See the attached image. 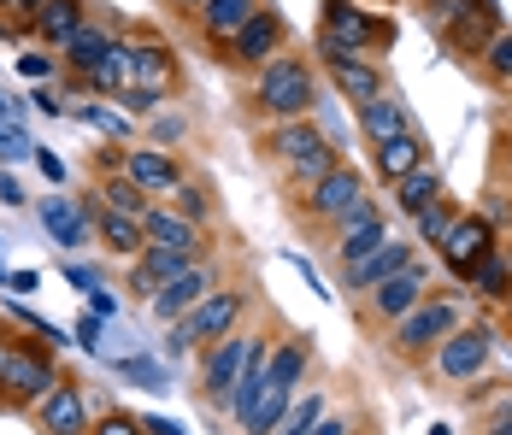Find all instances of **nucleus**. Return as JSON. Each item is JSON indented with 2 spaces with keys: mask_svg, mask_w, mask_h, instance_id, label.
<instances>
[{
  "mask_svg": "<svg viewBox=\"0 0 512 435\" xmlns=\"http://www.w3.org/2000/svg\"><path fill=\"white\" fill-rule=\"evenodd\" d=\"M442 194H448L442 171H436V165H418V171H407V177L395 183V212H401V218H418V212L436 206Z\"/></svg>",
  "mask_w": 512,
  "mask_h": 435,
  "instance_id": "c85d7f7f",
  "label": "nucleus"
},
{
  "mask_svg": "<svg viewBox=\"0 0 512 435\" xmlns=\"http://www.w3.org/2000/svg\"><path fill=\"white\" fill-rule=\"evenodd\" d=\"M501 165H507V177H512V136H501Z\"/></svg>",
  "mask_w": 512,
  "mask_h": 435,
  "instance_id": "13d9d810",
  "label": "nucleus"
},
{
  "mask_svg": "<svg viewBox=\"0 0 512 435\" xmlns=\"http://www.w3.org/2000/svg\"><path fill=\"white\" fill-rule=\"evenodd\" d=\"M118 65H124V89H171L177 95V59L159 42H118Z\"/></svg>",
  "mask_w": 512,
  "mask_h": 435,
  "instance_id": "dca6fc26",
  "label": "nucleus"
},
{
  "mask_svg": "<svg viewBox=\"0 0 512 435\" xmlns=\"http://www.w3.org/2000/svg\"><path fill=\"white\" fill-rule=\"evenodd\" d=\"M324 65H330V83H336V95L365 106V100L383 95V65L377 59H365V53H324Z\"/></svg>",
  "mask_w": 512,
  "mask_h": 435,
  "instance_id": "aec40b11",
  "label": "nucleus"
},
{
  "mask_svg": "<svg viewBox=\"0 0 512 435\" xmlns=\"http://www.w3.org/2000/svg\"><path fill=\"white\" fill-rule=\"evenodd\" d=\"M454 218H460V206L442 194L436 206H424L418 218H412V247H442L448 242V230H454Z\"/></svg>",
  "mask_w": 512,
  "mask_h": 435,
  "instance_id": "72a5a7b5",
  "label": "nucleus"
},
{
  "mask_svg": "<svg viewBox=\"0 0 512 435\" xmlns=\"http://www.w3.org/2000/svg\"><path fill=\"white\" fill-rule=\"evenodd\" d=\"M460 318H465V300L460 294H424L418 306H412L407 318L395 324V336H389V347H395V359H407V365H418V359H430L442 341L460 330Z\"/></svg>",
  "mask_w": 512,
  "mask_h": 435,
  "instance_id": "20e7f679",
  "label": "nucleus"
},
{
  "mask_svg": "<svg viewBox=\"0 0 512 435\" xmlns=\"http://www.w3.org/2000/svg\"><path fill=\"white\" fill-rule=\"evenodd\" d=\"M18 71H24L30 83H53L65 65H59V59H48V53H24V59H18Z\"/></svg>",
  "mask_w": 512,
  "mask_h": 435,
  "instance_id": "ea45409f",
  "label": "nucleus"
},
{
  "mask_svg": "<svg viewBox=\"0 0 512 435\" xmlns=\"http://www.w3.org/2000/svg\"><path fill=\"white\" fill-rule=\"evenodd\" d=\"M42 230H48L59 247H83L89 242V230H95V212H89V200L48 194V200H42Z\"/></svg>",
  "mask_w": 512,
  "mask_h": 435,
  "instance_id": "393cba45",
  "label": "nucleus"
},
{
  "mask_svg": "<svg viewBox=\"0 0 512 435\" xmlns=\"http://www.w3.org/2000/svg\"><path fill=\"white\" fill-rule=\"evenodd\" d=\"M501 136H512V112H507V130H501Z\"/></svg>",
  "mask_w": 512,
  "mask_h": 435,
  "instance_id": "e2e57ef3",
  "label": "nucleus"
},
{
  "mask_svg": "<svg viewBox=\"0 0 512 435\" xmlns=\"http://www.w3.org/2000/svg\"><path fill=\"white\" fill-rule=\"evenodd\" d=\"M418 165H430V142L418 136V130H407V136H389V142L371 147V171L365 177H377L383 189H395L407 171H418Z\"/></svg>",
  "mask_w": 512,
  "mask_h": 435,
  "instance_id": "6ab92c4d",
  "label": "nucleus"
},
{
  "mask_svg": "<svg viewBox=\"0 0 512 435\" xmlns=\"http://www.w3.org/2000/svg\"><path fill=\"white\" fill-rule=\"evenodd\" d=\"M212 289H218V265H212V259H201V265H189L183 277H171V283L148 300V312H154L159 324H177V318H189V312H195Z\"/></svg>",
  "mask_w": 512,
  "mask_h": 435,
  "instance_id": "2eb2a0df",
  "label": "nucleus"
},
{
  "mask_svg": "<svg viewBox=\"0 0 512 435\" xmlns=\"http://www.w3.org/2000/svg\"><path fill=\"white\" fill-rule=\"evenodd\" d=\"M89 18H95V12H89V0H48V6L36 12V24H30V30H36L48 48H65Z\"/></svg>",
  "mask_w": 512,
  "mask_h": 435,
  "instance_id": "cd10ccee",
  "label": "nucleus"
},
{
  "mask_svg": "<svg viewBox=\"0 0 512 435\" xmlns=\"http://www.w3.org/2000/svg\"><path fill=\"white\" fill-rule=\"evenodd\" d=\"M483 77H489V83H501V89L512 83V30H501V36L483 48Z\"/></svg>",
  "mask_w": 512,
  "mask_h": 435,
  "instance_id": "4c0bfd02",
  "label": "nucleus"
},
{
  "mask_svg": "<svg viewBox=\"0 0 512 435\" xmlns=\"http://www.w3.org/2000/svg\"><path fill=\"white\" fill-rule=\"evenodd\" d=\"M83 124H89V130H106V136H130V124H124V118H112L106 106H83Z\"/></svg>",
  "mask_w": 512,
  "mask_h": 435,
  "instance_id": "79ce46f5",
  "label": "nucleus"
},
{
  "mask_svg": "<svg viewBox=\"0 0 512 435\" xmlns=\"http://www.w3.org/2000/svg\"><path fill=\"white\" fill-rule=\"evenodd\" d=\"M271 359V330H230V336L206 341L201 347V400L212 412L230 406V394L242 388V377L265 371Z\"/></svg>",
  "mask_w": 512,
  "mask_h": 435,
  "instance_id": "f257e3e1",
  "label": "nucleus"
},
{
  "mask_svg": "<svg viewBox=\"0 0 512 435\" xmlns=\"http://www.w3.org/2000/svg\"><path fill=\"white\" fill-rule=\"evenodd\" d=\"M142 435H189V430L171 424V418H142Z\"/></svg>",
  "mask_w": 512,
  "mask_h": 435,
  "instance_id": "8fccbe9b",
  "label": "nucleus"
},
{
  "mask_svg": "<svg viewBox=\"0 0 512 435\" xmlns=\"http://www.w3.org/2000/svg\"><path fill=\"white\" fill-rule=\"evenodd\" d=\"M42 6H48V0H12V12H18V18H24V30H30V24H36V12H42Z\"/></svg>",
  "mask_w": 512,
  "mask_h": 435,
  "instance_id": "3c124183",
  "label": "nucleus"
},
{
  "mask_svg": "<svg viewBox=\"0 0 512 435\" xmlns=\"http://www.w3.org/2000/svg\"><path fill=\"white\" fill-rule=\"evenodd\" d=\"M165 206H171V212H183V218H189V224H212V194H206V183H195V177H183V183H177V189L165 194Z\"/></svg>",
  "mask_w": 512,
  "mask_h": 435,
  "instance_id": "e433bc0d",
  "label": "nucleus"
},
{
  "mask_svg": "<svg viewBox=\"0 0 512 435\" xmlns=\"http://www.w3.org/2000/svg\"><path fill=\"white\" fill-rule=\"evenodd\" d=\"M124 377L130 383H148V388H165V371H159L154 359H124Z\"/></svg>",
  "mask_w": 512,
  "mask_h": 435,
  "instance_id": "c03bdc74",
  "label": "nucleus"
},
{
  "mask_svg": "<svg viewBox=\"0 0 512 435\" xmlns=\"http://www.w3.org/2000/svg\"><path fill=\"white\" fill-rule=\"evenodd\" d=\"M36 165H42V177H48V183H65V165L53 159L48 147H36Z\"/></svg>",
  "mask_w": 512,
  "mask_h": 435,
  "instance_id": "de8ad7c7",
  "label": "nucleus"
},
{
  "mask_svg": "<svg viewBox=\"0 0 512 435\" xmlns=\"http://www.w3.org/2000/svg\"><path fill=\"white\" fill-rule=\"evenodd\" d=\"M189 265H201V259H189V253H177V247L148 242L142 253H136V265H130V294H148V300H154V294L165 289L171 277H183Z\"/></svg>",
  "mask_w": 512,
  "mask_h": 435,
  "instance_id": "4be33fe9",
  "label": "nucleus"
},
{
  "mask_svg": "<svg viewBox=\"0 0 512 435\" xmlns=\"http://www.w3.org/2000/svg\"><path fill=\"white\" fill-rule=\"evenodd\" d=\"M248 306H254L248 283H218L189 318L171 324V336H165V359H183V353H195V347H206V341L242 330V312H248Z\"/></svg>",
  "mask_w": 512,
  "mask_h": 435,
  "instance_id": "7ed1b4c3",
  "label": "nucleus"
},
{
  "mask_svg": "<svg viewBox=\"0 0 512 435\" xmlns=\"http://www.w3.org/2000/svg\"><path fill=\"white\" fill-rule=\"evenodd\" d=\"M30 418H36L42 435H89V394H83V383L59 377V383L30 406Z\"/></svg>",
  "mask_w": 512,
  "mask_h": 435,
  "instance_id": "4468645a",
  "label": "nucleus"
},
{
  "mask_svg": "<svg viewBox=\"0 0 512 435\" xmlns=\"http://www.w3.org/2000/svg\"><path fill=\"white\" fill-rule=\"evenodd\" d=\"M465 294H477V300H489V306H501L512 294V265L501 259V247L483 259V265H471V277H465Z\"/></svg>",
  "mask_w": 512,
  "mask_h": 435,
  "instance_id": "7c9ffc66",
  "label": "nucleus"
},
{
  "mask_svg": "<svg viewBox=\"0 0 512 435\" xmlns=\"http://www.w3.org/2000/svg\"><path fill=\"white\" fill-rule=\"evenodd\" d=\"M407 130H412V106H407V100H395L389 89L359 106V136H365L371 147L389 142V136H407Z\"/></svg>",
  "mask_w": 512,
  "mask_h": 435,
  "instance_id": "bb28decb",
  "label": "nucleus"
},
{
  "mask_svg": "<svg viewBox=\"0 0 512 435\" xmlns=\"http://www.w3.org/2000/svg\"><path fill=\"white\" fill-rule=\"evenodd\" d=\"M124 177L148 200H165L183 183V165H177V153H159V147H124Z\"/></svg>",
  "mask_w": 512,
  "mask_h": 435,
  "instance_id": "a211bd4d",
  "label": "nucleus"
},
{
  "mask_svg": "<svg viewBox=\"0 0 512 435\" xmlns=\"http://www.w3.org/2000/svg\"><path fill=\"white\" fill-rule=\"evenodd\" d=\"M324 142H330V136H324V124H312V118H289V124H271V130H265V153H271L283 171L301 165L307 153H318Z\"/></svg>",
  "mask_w": 512,
  "mask_h": 435,
  "instance_id": "b1692460",
  "label": "nucleus"
},
{
  "mask_svg": "<svg viewBox=\"0 0 512 435\" xmlns=\"http://www.w3.org/2000/svg\"><path fill=\"white\" fill-rule=\"evenodd\" d=\"M389 42V24L359 6V0H324V24H318V53H371Z\"/></svg>",
  "mask_w": 512,
  "mask_h": 435,
  "instance_id": "0eeeda50",
  "label": "nucleus"
},
{
  "mask_svg": "<svg viewBox=\"0 0 512 435\" xmlns=\"http://www.w3.org/2000/svg\"><path fill=\"white\" fill-rule=\"evenodd\" d=\"M318 106V77L301 53H277L265 71H254V95H248V112L265 118V124H289V118H307Z\"/></svg>",
  "mask_w": 512,
  "mask_h": 435,
  "instance_id": "f03ea898",
  "label": "nucleus"
},
{
  "mask_svg": "<svg viewBox=\"0 0 512 435\" xmlns=\"http://www.w3.org/2000/svg\"><path fill=\"white\" fill-rule=\"evenodd\" d=\"M95 194L106 200V212H118V218H136V224H142V218L154 212V200H148V194L136 189V183H130L124 171H106V183H101Z\"/></svg>",
  "mask_w": 512,
  "mask_h": 435,
  "instance_id": "2f4dec72",
  "label": "nucleus"
},
{
  "mask_svg": "<svg viewBox=\"0 0 512 435\" xmlns=\"http://www.w3.org/2000/svg\"><path fill=\"white\" fill-rule=\"evenodd\" d=\"M448 6H454V0H424V12H448Z\"/></svg>",
  "mask_w": 512,
  "mask_h": 435,
  "instance_id": "bf43d9fd",
  "label": "nucleus"
},
{
  "mask_svg": "<svg viewBox=\"0 0 512 435\" xmlns=\"http://www.w3.org/2000/svg\"><path fill=\"white\" fill-rule=\"evenodd\" d=\"M89 435H142V418H130V412H118V406H106Z\"/></svg>",
  "mask_w": 512,
  "mask_h": 435,
  "instance_id": "58836bf2",
  "label": "nucleus"
},
{
  "mask_svg": "<svg viewBox=\"0 0 512 435\" xmlns=\"http://www.w3.org/2000/svg\"><path fill=\"white\" fill-rule=\"evenodd\" d=\"M18 200H24V194H18V183H12V177H0V206H18Z\"/></svg>",
  "mask_w": 512,
  "mask_h": 435,
  "instance_id": "5fc2aeb1",
  "label": "nucleus"
},
{
  "mask_svg": "<svg viewBox=\"0 0 512 435\" xmlns=\"http://www.w3.org/2000/svg\"><path fill=\"white\" fill-rule=\"evenodd\" d=\"M277 53H283V12L254 6V18L242 24V36L224 48V65H236V71H265Z\"/></svg>",
  "mask_w": 512,
  "mask_h": 435,
  "instance_id": "f8f14e48",
  "label": "nucleus"
},
{
  "mask_svg": "<svg viewBox=\"0 0 512 435\" xmlns=\"http://www.w3.org/2000/svg\"><path fill=\"white\" fill-rule=\"evenodd\" d=\"M412 259H418V247H412V242H395V236H389L383 247H371L365 259H354V265H342V289H348V294H371L377 283L401 277V271H407Z\"/></svg>",
  "mask_w": 512,
  "mask_h": 435,
  "instance_id": "f3484780",
  "label": "nucleus"
},
{
  "mask_svg": "<svg viewBox=\"0 0 512 435\" xmlns=\"http://www.w3.org/2000/svg\"><path fill=\"white\" fill-rule=\"evenodd\" d=\"M77 336L89 341V347H95V341H101V318H95V312H89V318H83V324H77Z\"/></svg>",
  "mask_w": 512,
  "mask_h": 435,
  "instance_id": "603ef678",
  "label": "nucleus"
},
{
  "mask_svg": "<svg viewBox=\"0 0 512 435\" xmlns=\"http://www.w3.org/2000/svg\"><path fill=\"white\" fill-rule=\"evenodd\" d=\"M254 6H259V0H206L201 12H195V24H201L206 42L224 53L230 42H236V36H242V24L254 18Z\"/></svg>",
  "mask_w": 512,
  "mask_h": 435,
  "instance_id": "a878e982",
  "label": "nucleus"
},
{
  "mask_svg": "<svg viewBox=\"0 0 512 435\" xmlns=\"http://www.w3.org/2000/svg\"><path fill=\"white\" fill-rule=\"evenodd\" d=\"M24 153H36L30 136H24L18 124H0V159H24Z\"/></svg>",
  "mask_w": 512,
  "mask_h": 435,
  "instance_id": "37998d69",
  "label": "nucleus"
},
{
  "mask_svg": "<svg viewBox=\"0 0 512 435\" xmlns=\"http://www.w3.org/2000/svg\"><path fill=\"white\" fill-rule=\"evenodd\" d=\"M95 230H101V242L112 247V253H118V259H136V253H142V247H148V236H142V224H136V218H118V212H95Z\"/></svg>",
  "mask_w": 512,
  "mask_h": 435,
  "instance_id": "473e14b6",
  "label": "nucleus"
},
{
  "mask_svg": "<svg viewBox=\"0 0 512 435\" xmlns=\"http://www.w3.org/2000/svg\"><path fill=\"white\" fill-rule=\"evenodd\" d=\"M489 353H495V330H489V324H460L454 336L430 353V365H436V377H442V383L460 388V383H471V377H483Z\"/></svg>",
  "mask_w": 512,
  "mask_h": 435,
  "instance_id": "1a4fd4ad",
  "label": "nucleus"
},
{
  "mask_svg": "<svg viewBox=\"0 0 512 435\" xmlns=\"http://www.w3.org/2000/svg\"><path fill=\"white\" fill-rule=\"evenodd\" d=\"M436 30H442L448 53L483 59V48L501 36V12H495V0H454L448 12H436Z\"/></svg>",
  "mask_w": 512,
  "mask_h": 435,
  "instance_id": "6e6552de",
  "label": "nucleus"
},
{
  "mask_svg": "<svg viewBox=\"0 0 512 435\" xmlns=\"http://www.w3.org/2000/svg\"><path fill=\"white\" fill-rule=\"evenodd\" d=\"M59 383V371H53V347L48 341H6L0 347V406H12V412H30L48 388Z\"/></svg>",
  "mask_w": 512,
  "mask_h": 435,
  "instance_id": "39448f33",
  "label": "nucleus"
},
{
  "mask_svg": "<svg viewBox=\"0 0 512 435\" xmlns=\"http://www.w3.org/2000/svg\"><path fill=\"white\" fill-rule=\"evenodd\" d=\"M65 277H71V283H77V289H83V294H95V289H101V277H95V271H89V265H71V271H65Z\"/></svg>",
  "mask_w": 512,
  "mask_h": 435,
  "instance_id": "09e8293b",
  "label": "nucleus"
},
{
  "mask_svg": "<svg viewBox=\"0 0 512 435\" xmlns=\"http://www.w3.org/2000/svg\"><path fill=\"white\" fill-rule=\"evenodd\" d=\"M165 6H177V12H201L206 0H165Z\"/></svg>",
  "mask_w": 512,
  "mask_h": 435,
  "instance_id": "4d7b16f0",
  "label": "nucleus"
},
{
  "mask_svg": "<svg viewBox=\"0 0 512 435\" xmlns=\"http://www.w3.org/2000/svg\"><path fill=\"white\" fill-rule=\"evenodd\" d=\"M142 236H148L154 247H177V253H189V259H206V253H212L201 224H189V218L171 212V206H154V212L142 218Z\"/></svg>",
  "mask_w": 512,
  "mask_h": 435,
  "instance_id": "5701e85b",
  "label": "nucleus"
},
{
  "mask_svg": "<svg viewBox=\"0 0 512 435\" xmlns=\"http://www.w3.org/2000/svg\"><path fill=\"white\" fill-rule=\"evenodd\" d=\"M483 435H512V406H507V412H501V418H495V424H489Z\"/></svg>",
  "mask_w": 512,
  "mask_h": 435,
  "instance_id": "6e6d98bb",
  "label": "nucleus"
},
{
  "mask_svg": "<svg viewBox=\"0 0 512 435\" xmlns=\"http://www.w3.org/2000/svg\"><path fill=\"white\" fill-rule=\"evenodd\" d=\"M383 242H389V212L377 200H365L342 224H330V259L336 265H354V259H365L371 247H383Z\"/></svg>",
  "mask_w": 512,
  "mask_h": 435,
  "instance_id": "ddd939ff",
  "label": "nucleus"
},
{
  "mask_svg": "<svg viewBox=\"0 0 512 435\" xmlns=\"http://www.w3.org/2000/svg\"><path fill=\"white\" fill-rule=\"evenodd\" d=\"M112 48H118V30H112V18H89V24H83V30H77V36L59 48V53H65L59 65H65V77H77V83H83V77H89V71H95V65H101Z\"/></svg>",
  "mask_w": 512,
  "mask_h": 435,
  "instance_id": "412c9836",
  "label": "nucleus"
},
{
  "mask_svg": "<svg viewBox=\"0 0 512 435\" xmlns=\"http://www.w3.org/2000/svg\"><path fill=\"white\" fill-rule=\"evenodd\" d=\"M501 324H507V330H512V294H507V300H501Z\"/></svg>",
  "mask_w": 512,
  "mask_h": 435,
  "instance_id": "052dcab7",
  "label": "nucleus"
},
{
  "mask_svg": "<svg viewBox=\"0 0 512 435\" xmlns=\"http://www.w3.org/2000/svg\"><path fill=\"white\" fill-rule=\"evenodd\" d=\"M483 200H489V206H483V218H489V224H512V194L489 189V194H483Z\"/></svg>",
  "mask_w": 512,
  "mask_h": 435,
  "instance_id": "49530a36",
  "label": "nucleus"
},
{
  "mask_svg": "<svg viewBox=\"0 0 512 435\" xmlns=\"http://www.w3.org/2000/svg\"><path fill=\"white\" fill-rule=\"evenodd\" d=\"M336 165H342V147H336V142H324V147H318V153H307L301 165H289L283 177H289V189H295V194H307L312 183H324V177H330Z\"/></svg>",
  "mask_w": 512,
  "mask_h": 435,
  "instance_id": "c9c22d12",
  "label": "nucleus"
},
{
  "mask_svg": "<svg viewBox=\"0 0 512 435\" xmlns=\"http://www.w3.org/2000/svg\"><path fill=\"white\" fill-rule=\"evenodd\" d=\"M424 294H430V265L412 259L401 277H389V283H377V289L365 294V324H401Z\"/></svg>",
  "mask_w": 512,
  "mask_h": 435,
  "instance_id": "9b49d317",
  "label": "nucleus"
},
{
  "mask_svg": "<svg viewBox=\"0 0 512 435\" xmlns=\"http://www.w3.org/2000/svg\"><path fill=\"white\" fill-rule=\"evenodd\" d=\"M0 6H12V0H0Z\"/></svg>",
  "mask_w": 512,
  "mask_h": 435,
  "instance_id": "0e129e2a",
  "label": "nucleus"
},
{
  "mask_svg": "<svg viewBox=\"0 0 512 435\" xmlns=\"http://www.w3.org/2000/svg\"><path fill=\"white\" fill-rule=\"evenodd\" d=\"M430 435H454V430H448V424H436V430H430Z\"/></svg>",
  "mask_w": 512,
  "mask_h": 435,
  "instance_id": "680f3d73",
  "label": "nucleus"
},
{
  "mask_svg": "<svg viewBox=\"0 0 512 435\" xmlns=\"http://www.w3.org/2000/svg\"><path fill=\"white\" fill-rule=\"evenodd\" d=\"M307 365H312V341H307V336H289L283 347H271V359H265V377H271L277 388H301Z\"/></svg>",
  "mask_w": 512,
  "mask_h": 435,
  "instance_id": "c756f323",
  "label": "nucleus"
},
{
  "mask_svg": "<svg viewBox=\"0 0 512 435\" xmlns=\"http://www.w3.org/2000/svg\"><path fill=\"white\" fill-rule=\"evenodd\" d=\"M436 253H442V271H448L454 283H465L471 265H483V259L495 253V224H489L483 212H460L454 230H448V242L436 247Z\"/></svg>",
  "mask_w": 512,
  "mask_h": 435,
  "instance_id": "9d476101",
  "label": "nucleus"
},
{
  "mask_svg": "<svg viewBox=\"0 0 512 435\" xmlns=\"http://www.w3.org/2000/svg\"><path fill=\"white\" fill-rule=\"evenodd\" d=\"M312 435H359V418H348V412H324V418L312 424Z\"/></svg>",
  "mask_w": 512,
  "mask_h": 435,
  "instance_id": "a18cd8bd",
  "label": "nucleus"
},
{
  "mask_svg": "<svg viewBox=\"0 0 512 435\" xmlns=\"http://www.w3.org/2000/svg\"><path fill=\"white\" fill-rule=\"evenodd\" d=\"M371 200V177L359 171L354 159H342L324 183H312L307 194H301V218H307L312 230H330V224H342L348 212H359Z\"/></svg>",
  "mask_w": 512,
  "mask_h": 435,
  "instance_id": "423d86ee",
  "label": "nucleus"
},
{
  "mask_svg": "<svg viewBox=\"0 0 512 435\" xmlns=\"http://www.w3.org/2000/svg\"><path fill=\"white\" fill-rule=\"evenodd\" d=\"M18 112H24L18 100H12V95H0V124H18Z\"/></svg>",
  "mask_w": 512,
  "mask_h": 435,
  "instance_id": "864d4df0",
  "label": "nucleus"
},
{
  "mask_svg": "<svg viewBox=\"0 0 512 435\" xmlns=\"http://www.w3.org/2000/svg\"><path fill=\"white\" fill-rule=\"evenodd\" d=\"M324 406H330V394H324V388H307V394L295 388V400H289V412H283V424H277L271 435H312V424L324 418Z\"/></svg>",
  "mask_w": 512,
  "mask_h": 435,
  "instance_id": "f704fd0d",
  "label": "nucleus"
},
{
  "mask_svg": "<svg viewBox=\"0 0 512 435\" xmlns=\"http://www.w3.org/2000/svg\"><path fill=\"white\" fill-rule=\"evenodd\" d=\"M171 100V89H124V106L136 112V118H148V112H159Z\"/></svg>",
  "mask_w": 512,
  "mask_h": 435,
  "instance_id": "a19ab883",
  "label": "nucleus"
}]
</instances>
